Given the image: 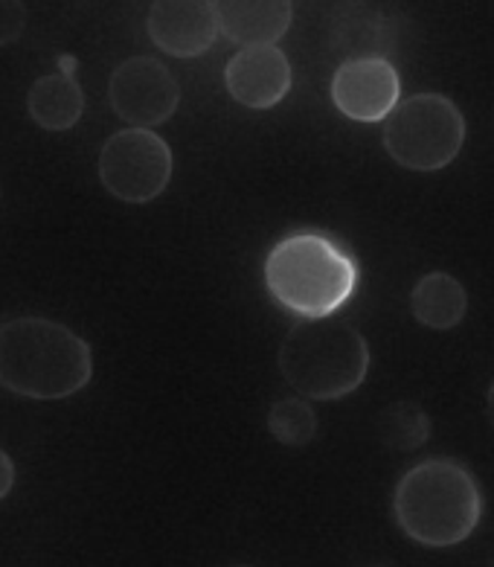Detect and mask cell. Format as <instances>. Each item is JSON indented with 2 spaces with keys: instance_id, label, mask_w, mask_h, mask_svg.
Instances as JSON below:
<instances>
[{
  "instance_id": "30bf717a",
  "label": "cell",
  "mask_w": 494,
  "mask_h": 567,
  "mask_svg": "<svg viewBox=\"0 0 494 567\" xmlns=\"http://www.w3.org/2000/svg\"><path fill=\"white\" fill-rule=\"evenodd\" d=\"M146 30L163 53L193 59L218 39L216 7L207 0H157L148 7Z\"/></svg>"
},
{
  "instance_id": "ffe728a7",
  "label": "cell",
  "mask_w": 494,
  "mask_h": 567,
  "mask_svg": "<svg viewBox=\"0 0 494 567\" xmlns=\"http://www.w3.org/2000/svg\"><path fill=\"white\" fill-rule=\"evenodd\" d=\"M367 567H387V565H367Z\"/></svg>"
},
{
  "instance_id": "3957f363",
  "label": "cell",
  "mask_w": 494,
  "mask_h": 567,
  "mask_svg": "<svg viewBox=\"0 0 494 567\" xmlns=\"http://www.w3.org/2000/svg\"><path fill=\"white\" fill-rule=\"evenodd\" d=\"M265 282L270 297L302 320L332 318L356 291L358 265L329 236L294 234L265 259Z\"/></svg>"
},
{
  "instance_id": "d6986e66",
  "label": "cell",
  "mask_w": 494,
  "mask_h": 567,
  "mask_svg": "<svg viewBox=\"0 0 494 567\" xmlns=\"http://www.w3.org/2000/svg\"><path fill=\"white\" fill-rule=\"evenodd\" d=\"M486 416H488V425L494 427V381H492V388H488V393H486Z\"/></svg>"
},
{
  "instance_id": "52a82bcc",
  "label": "cell",
  "mask_w": 494,
  "mask_h": 567,
  "mask_svg": "<svg viewBox=\"0 0 494 567\" xmlns=\"http://www.w3.org/2000/svg\"><path fill=\"white\" fill-rule=\"evenodd\" d=\"M109 100L116 117L152 132L178 111L181 87L166 64L152 55H134L111 73Z\"/></svg>"
},
{
  "instance_id": "5bb4252c",
  "label": "cell",
  "mask_w": 494,
  "mask_h": 567,
  "mask_svg": "<svg viewBox=\"0 0 494 567\" xmlns=\"http://www.w3.org/2000/svg\"><path fill=\"white\" fill-rule=\"evenodd\" d=\"M30 117L47 132H68L85 114V94L73 76H41L27 96Z\"/></svg>"
},
{
  "instance_id": "e0dca14e",
  "label": "cell",
  "mask_w": 494,
  "mask_h": 567,
  "mask_svg": "<svg viewBox=\"0 0 494 567\" xmlns=\"http://www.w3.org/2000/svg\"><path fill=\"white\" fill-rule=\"evenodd\" d=\"M27 30V7L18 0H0V48L16 44Z\"/></svg>"
},
{
  "instance_id": "9c48e42d",
  "label": "cell",
  "mask_w": 494,
  "mask_h": 567,
  "mask_svg": "<svg viewBox=\"0 0 494 567\" xmlns=\"http://www.w3.org/2000/svg\"><path fill=\"white\" fill-rule=\"evenodd\" d=\"M402 100L393 62H343L332 76L335 109L358 123H381Z\"/></svg>"
},
{
  "instance_id": "9a60e30c",
  "label": "cell",
  "mask_w": 494,
  "mask_h": 567,
  "mask_svg": "<svg viewBox=\"0 0 494 567\" xmlns=\"http://www.w3.org/2000/svg\"><path fill=\"white\" fill-rule=\"evenodd\" d=\"M375 431H379V440L387 449L408 454V451L422 449L431 440V416L422 404L402 399V402L387 404L379 413Z\"/></svg>"
},
{
  "instance_id": "8992f818",
  "label": "cell",
  "mask_w": 494,
  "mask_h": 567,
  "mask_svg": "<svg viewBox=\"0 0 494 567\" xmlns=\"http://www.w3.org/2000/svg\"><path fill=\"white\" fill-rule=\"evenodd\" d=\"M102 187L123 204L155 202L172 181V148L148 128L111 134L96 161Z\"/></svg>"
},
{
  "instance_id": "277c9868",
  "label": "cell",
  "mask_w": 494,
  "mask_h": 567,
  "mask_svg": "<svg viewBox=\"0 0 494 567\" xmlns=\"http://www.w3.org/2000/svg\"><path fill=\"white\" fill-rule=\"evenodd\" d=\"M279 373L300 399H343L370 373V343L347 320H300L279 347Z\"/></svg>"
},
{
  "instance_id": "ac0fdd59",
  "label": "cell",
  "mask_w": 494,
  "mask_h": 567,
  "mask_svg": "<svg viewBox=\"0 0 494 567\" xmlns=\"http://www.w3.org/2000/svg\"><path fill=\"white\" fill-rule=\"evenodd\" d=\"M12 483H16V466L7 451H0V501L12 492Z\"/></svg>"
},
{
  "instance_id": "8fae6325",
  "label": "cell",
  "mask_w": 494,
  "mask_h": 567,
  "mask_svg": "<svg viewBox=\"0 0 494 567\" xmlns=\"http://www.w3.org/2000/svg\"><path fill=\"white\" fill-rule=\"evenodd\" d=\"M227 94L245 109L265 111L286 100L291 91L288 55L274 48H245L233 55L225 71Z\"/></svg>"
},
{
  "instance_id": "6da1fadb",
  "label": "cell",
  "mask_w": 494,
  "mask_h": 567,
  "mask_svg": "<svg viewBox=\"0 0 494 567\" xmlns=\"http://www.w3.org/2000/svg\"><path fill=\"white\" fill-rule=\"evenodd\" d=\"M93 375L91 347L82 334L50 318L0 323V388L39 402L76 396Z\"/></svg>"
},
{
  "instance_id": "4fadbf2b",
  "label": "cell",
  "mask_w": 494,
  "mask_h": 567,
  "mask_svg": "<svg viewBox=\"0 0 494 567\" xmlns=\"http://www.w3.org/2000/svg\"><path fill=\"white\" fill-rule=\"evenodd\" d=\"M410 311L428 329L445 332L460 327L469 311V295L463 282L445 271H431L410 291Z\"/></svg>"
},
{
  "instance_id": "7c38bea8",
  "label": "cell",
  "mask_w": 494,
  "mask_h": 567,
  "mask_svg": "<svg viewBox=\"0 0 494 567\" xmlns=\"http://www.w3.org/2000/svg\"><path fill=\"white\" fill-rule=\"evenodd\" d=\"M216 21L225 39L245 48H274L294 21V7L288 0H218Z\"/></svg>"
},
{
  "instance_id": "7a4b0ae2",
  "label": "cell",
  "mask_w": 494,
  "mask_h": 567,
  "mask_svg": "<svg viewBox=\"0 0 494 567\" xmlns=\"http://www.w3.org/2000/svg\"><path fill=\"white\" fill-rule=\"evenodd\" d=\"M393 513L408 538L425 547H454L477 529L483 492L463 463L451 457L422 460L395 486Z\"/></svg>"
},
{
  "instance_id": "2e32d148",
  "label": "cell",
  "mask_w": 494,
  "mask_h": 567,
  "mask_svg": "<svg viewBox=\"0 0 494 567\" xmlns=\"http://www.w3.org/2000/svg\"><path fill=\"white\" fill-rule=\"evenodd\" d=\"M268 431L274 440L282 445H309L317 434V413L311 411V404L300 396L279 399L270 404L268 411Z\"/></svg>"
},
{
  "instance_id": "5b68a950",
  "label": "cell",
  "mask_w": 494,
  "mask_h": 567,
  "mask_svg": "<svg viewBox=\"0 0 494 567\" xmlns=\"http://www.w3.org/2000/svg\"><path fill=\"white\" fill-rule=\"evenodd\" d=\"M465 143V117L445 94L399 100L384 120V148L410 172H436L454 164Z\"/></svg>"
},
{
  "instance_id": "ba28073f",
  "label": "cell",
  "mask_w": 494,
  "mask_h": 567,
  "mask_svg": "<svg viewBox=\"0 0 494 567\" xmlns=\"http://www.w3.org/2000/svg\"><path fill=\"white\" fill-rule=\"evenodd\" d=\"M399 39V18L379 3H340L329 18V48L343 62H390Z\"/></svg>"
},
{
  "instance_id": "44dd1931",
  "label": "cell",
  "mask_w": 494,
  "mask_h": 567,
  "mask_svg": "<svg viewBox=\"0 0 494 567\" xmlns=\"http://www.w3.org/2000/svg\"><path fill=\"white\" fill-rule=\"evenodd\" d=\"M236 567H250V565H236Z\"/></svg>"
}]
</instances>
